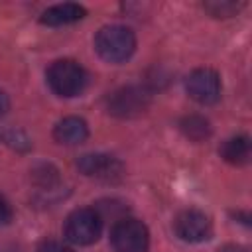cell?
<instances>
[{
  "label": "cell",
  "instance_id": "1",
  "mask_svg": "<svg viewBox=\"0 0 252 252\" xmlns=\"http://www.w3.org/2000/svg\"><path fill=\"white\" fill-rule=\"evenodd\" d=\"M94 49L108 63H124L136 51V35L126 26H104L96 32Z\"/></svg>",
  "mask_w": 252,
  "mask_h": 252
},
{
  "label": "cell",
  "instance_id": "2",
  "mask_svg": "<svg viewBox=\"0 0 252 252\" xmlns=\"http://www.w3.org/2000/svg\"><path fill=\"white\" fill-rule=\"evenodd\" d=\"M47 83L51 91L59 96L71 98L85 91L87 73L73 59H59L47 69Z\"/></svg>",
  "mask_w": 252,
  "mask_h": 252
},
{
  "label": "cell",
  "instance_id": "3",
  "mask_svg": "<svg viewBox=\"0 0 252 252\" xmlns=\"http://www.w3.org/2000/svg\"><path fill=\"white\" fill-rule=\"evenodd\" d=\"M102 230V217L96 209H77L65 220V236L69 242L89 246L98 240Z\"/></svg>",
  "mask_w": 252,
  "mask_h": 252
},
{
  "label": "cell",
  "instance_id": "4",
  "mask_svg": "<svg viewBox=\"0 0 252 252\" xmlns=\"http://www.w3.org/2000/svg\"><path fill=\"white\" fill-rule=\"evenodd\" d=\"M110 244L116 252H148V226L138 219H120L110 230Z\"/></svg>",
  "mask_w": 252,
  "mask_h": 252
},
{
  "label": "cell",
  "instance_id": "5",
  "mask_svg": "<svg viewBox=\"0 0 252 252\" xmlns=\"http://www.w3.org/2000/svg\"><path fill=\"white\" fill-rule=\"evenodd\" d=\"M152 93L140 85H128L114 91L108 96V112L118 118H134L146 112L150 106Z\"/></svg>",
  "mask_w": 252,
  "mask_h": 252
},
{
  "label": "cell",
  "instance_id": "6",
  "mask_svg": "<svg viewBox=\"0 0 252 252\" xmlns=\"http://www.w3.org/2000/svg\"><path fill=\"white\" fill-rule=\"evenodd\" d=\"M185 89L187 94L199 102V104H215L220 98V77L217 71L209 69V67H201L195 69L193 73H189L187 81H185Z\"/></svg>",
  "mask_w": 252,
  "mask_h": 252
},
{
  "label": "cell",
  "instance_id": "7",
  "mask_svg": "<svg viewBox=\"0 0 252 252\" xmlns=\"http://www.w3.org/2000/svg\"><path fill=\"white\" fill-rule=\"evenodd\" d=\"M173 230L175 234L183 240V242H203L207 238H211L213 232V224L211 219L197 209H185L181 211L175 220H173Z\"/></svg>",
  "mask_w": 252,
  "mask_h": 252
},
{
  "label": "cell",
  "instance_id": "8",
  "mask_svg": "<svg viewBox=\"0 0 252 252\" xmlns=\"http://www.w3.org/2000/svg\"><path fill=\"white\" fill-rule=\"evenodd\" d=\"M77 167L87 177H94L100 181H116L124 175L122 161L108 154H85L79 158Z\"/></svg>",
  "mask_w": 252,
  "mask_h": 252
},
{
  "label": "cell",
  "instance_id": "9",
  "mask_svg": "<svg viewBox=\"0 0 252 252\" xmlns=\"http://www.w3.org/2000/svg\"><path fill=\"white\" fill-rule=\"evenodd\" d=\"M87 136H89L87 122L79 116H67V118L59 120L53 128V138L65 146H77V144L85 142Z\"/></svg>",
  "mask_w": 252,
  "mask_h": 252
},
{
  "label": "cell",
  "instance_id": "10",
  "mask_svg": "<svg viewBox=\"0 0 252 252\" xmlns=\"http://www.w3.org/2000/svg\"><path fill=\"white\" fill-rule=\"evenodd\" d=\"M87 14V10L81 6V4H75V2H63V4H55L51 8H47L43 14H41V24L45 26H67V24H73V22H79L83 20Z\"/></svg>",
  "mask_w": 252,
  "mask_h": 252
},
{
  "label": "cell",
  "instance_id": "11",
  "mask_svg": "<svg viewBox=\"0 0 252 252\" xmlns=\"http://www.w3.org/2000/svg\"><path fill=\"white\" fill-rule=\"evenodd\" d=\"M250 154H252V142L244 134L228 138L222 144V148H220L222 159L228 161V163H232V165H244V163H248Z\"/></svg>",
  "mask_w": 252,
  "mask_h": 252
},
{
  "label": "cell",
  "instance_id": "12",
  "mask_svg": "<svg viewBox=\"0 0 252 252\" xmlns=\"http://www.w3.org/2000/svg\"><path fill=\"white\" fill-rule=\"evenodd\" d=\"M179 128H181V132H183L189 140H193V142H201V140H205V138L211 136V124H209V120H207L205 116H201V114L183 116L181 122H179Z\"/></svg>",
  "mask_w": 252,
  "mask_h": 252
},
{
  "label": "cell",
  "instance_id": "13",
  "mask_svg": "<svg viewBox=\"0 0 252 252\" xmlns=\"http://www.w3.org/2000/svg\"><path fill=\"white\" fill-rule=\"evenodd\" d=\"M240 6L242 4H236V2H207L205 10L211 12L215 18H228V16H234L240 10Z\"/></svg>",
  "mask_w": 252,
  "mask_h": 252
},
{
  "label": "cell",
  "instance_id": "14",
  "mask_svg": "<svg viewBox=\"0 0 252 252\" xmlns=\"http://www.w3.org/2000/svg\"><path fill=\"white\" fill-rule=\"evenodd\" d=\"M37 252H73L69 246L57 242V240H45L39 244V250Z\"/></svg>",
  "mask_w": 252,
  "mask_h": 252
},
{
  "label": "cell",
  "instance_id": "15",
  "mask_svg": "<svg viewBox=\"0 0 252 252\" xmlns=\"http://www.w3.org/2000/svg\"><path fill=\"white\" fill-rule=\"evenodd\" d=\"M12 220V207L8 205V201L0 195V224H6Z\"/></svg>",
  "mask_w": 252,
  "mask_h": 252
},
{
  "label": "cell",
  "instance_id": "16",
  "mask_svg": "<svg viewBox=\"0 0 252 252\" xmlns=\"http://www.w3.org/2000/svg\"><path fill=\"white\" fill-rule=\"evenodd\" d=\"M219 252H248V250L240 244H224V246L219 248Z\"/></svg>",
  "mask_w": 252,
  "mask_h": 252
},
{
  "label": "cell",
  "instance_id": "17",
  "mask_svg": "<svg viewBox=\"0 0 252 252\" xmlns=\"http://www.w3.org/2000/svg\"><path fill=\"white\" fill-rule=\"evenodd\" d=\"M8 108H10L8 94H6L4 91H0V116H2V114H6V112H8Z\"/></svg>",
  "mask_w": 252,
  "mask_h": 252
}]
</instances>
